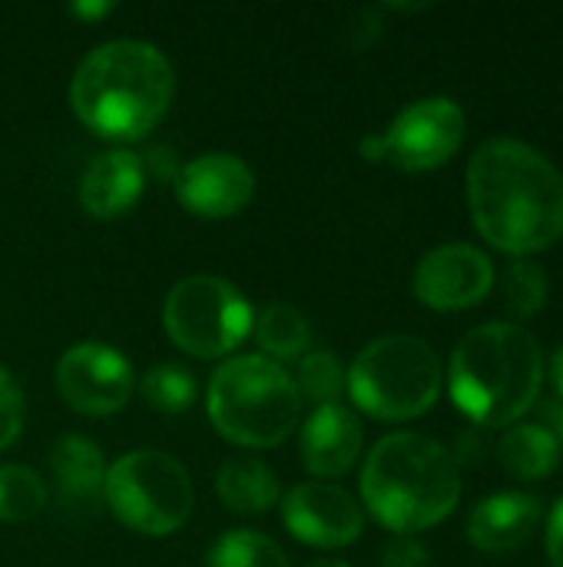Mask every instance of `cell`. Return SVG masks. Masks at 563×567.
Here are the masks:
<instances>
[{
    "label": "cell",
    "instance_id": "8",
    "mask_svg": "<svg viewBox=\"0 0 563 567\" xmlns=\"http://www.w3.org/2000/svg\"><path fill=\"white\" fill-rule=\"evenodd\" d=\"M249 299L219 276L179 279L163 302V329L196 359H226L252 332Z\"/></svg>",
    "mask_w": 563,
    "mask_h": 567
},
{
    "label": "cell",
    "instance_id": "14",
    "mask_svg": "<svg viewBox=\"0 0 563 567\" xmlns=\"http://www.w3.org/2000/svg\"><path fill=\"white\" fill-rule=\"evenodd\" d=\"M362 445H365V429L358 415L348 412L345 405L312 409L299 435L302 462L319 482L342 478L345 472H352V465L362 455Z\"/></svg>",
    "mask_w": 563,
    "mask_h": 567
},
{
    "label": "cell",
    "instance_id": "32",
    "mask_svg": "<svg viewBox=\"0 0 563 567\" xmlns=\"http://www.w3.org/2000/svg\"><path fill=\"white\" fill-rule=\"evenodd\" d=\"M551 379H554V389H557V399L563 402V346L554 352L551 359Z\"/></svg>",
    "mask_w": 563,
    "mask_h": 567
},
{
    "label": "cell",
    "instance_id": "20",
    "mask_svg": "<svg viewBox=\"0 0 563 567\" xmlns=\"http://www.w3.org/2000/svg\"><path fill=\"white\" fill-rule=\"evenodd\" d=\"M252 332L259 349L265 352V359L272 362H285V359H302L312 346V326L309 319L292 309V306H265L256 319H252Z\"/></svg>",
    "mask_w": 563,
    "mask_h": 567
},
{
    "label": "cell",
    "instance_id": "4",
    "mask_svg": "<svg viewBox=\"0 0 563 567\" xmlns=\"http://www.w3.org/2000/svg\"><path fill=\"white\" fill-rule=\"evenodd\" d=\"M544 385V352L531 332L514 322L471 329L448 369L455 405L484 429L514 425L534 409Z\"/></svg>",
    "mask_w": 563,
    "mask_h": 567
},
{
    "label": "cell",
    "instance_id": "23",
    "mask_svg": "<svg viewBox=\"0 0 563 567\" xmlns=\"http://www.w3.org/2000/svg\"><path fill=\"white\" fill-rule=\"evenodd\" d=\"M139 395L149 409L176 415L196 402V379L189 375V369H183L176 362H159V365L143 372Z\"/></svg>",
    "mask_w": 563,
    "mask_h": 567
},
{
    "label": "cell",
    "instance_id": "15",
    "mask_svg": "<svg viewBox=\"0 0 563 567\" xmlns=\"http://www.w3.org/2000/svg\"><path fill=\"white\" fill-rule=\"evenodd\" d=\"M146 186V163L129 150H106L80 176V206L93 219L126 216Z\"/></svg>",
    "mask_w": 563,
    "mask_h": 567
},
{
    "label": "cell",
    "instance_id": "22",
    "mask_svg": "<svg viewBox=\"0 0 563 567\" xmlns=\"http://www.w3.org/2000/svg\"><path fill=\"white\" fill-rule=\"evenodd\" d=\"M46 508V482L23 465H0V522L20 525Z\"/></svg>",
    "mask_w": 563,
    "mask_h": 567
},
{
    "label": "cell",
    "instance_id": "25",
    "mask_svg": "<svg viewBox=\"0 0 563 567\" xmlns=\"http://www.w3.org/2000/svg\"><path fill=\"white\" fill-rule=\"evenodd\" d=\"M551 299L548 272L534 259H514L504 272V302L514 319H534Z\"/></svg>",
    "mask_w": 563,
    "mask_h": 567
},
{
    "label": "cell",
    "instance_id": "24",
    "mask_svg": "<svg viewBox=\"0 0 563 567\" xmlns=\"http://www.w3.org/2000/svg\"><path fill=\"white\" fill-rule=\"evenodd\" d=\"M209 567H289V558L259 532H226L209 551Z\"/></svg>",
    "mask_w": 563,
    "mask_h": 567
},
{
    "label": "cell",
    "instance_id": "30",
    "mask_svg": "<svg viewBox=\"0 0 563 567\" xmlns=\"http://www.w3.org/2000/svg\"><path fill=\"white\" fill-rule=\"evenodd\" d=\"M70 13H73V17H80V20H96V17L113 13V3H73V7H70Z\"/></svg>",
    "mask_w": 563,
    "mask_h": 567
},
{
    "label": "cell",
    "instance_id": "19",
    "mask_svg": "<svg viewBox=\"0 0 563 567\" xmlns=\"http://www.w3.org/2000/svg\"><path fill=\"white\" fill-rule=\"evenodd\" d=\"M498 458L511 478L541 482L557 472L563 452L548 429H541L538 422H521V425H511L504 439L498 442Z\"/></svg>",
    "mask_w": 563,
    "mask_h": 567
},
{
    "label": "cell",
    "instance_id": "29",
    "mask_svg": "<svg viewBox=\"0 0 563 567\" xmlns=\"http://www.w3.org/2000/svg\"><path fill=\"white\" fill-rule=\"evenodd\" d=\"M548 558L554 567H563V498L548 518Z\"/></svg>",
    "mask_w": 563,
    "mask_h": 567
},
{
    "label": "cell",
    "instance_id": "28",
    "mask_svg": "<svg viewBox=\"0 0 563 567\" xmlns=\"http://www.w3.org/2000/svg\"><path fill=\"white\" fill-rule=\"evenodd\" d=\"M534 409H538V425L551 432V439L563 452V402L561 399H538Z\"/></svg>",
    "mask_w": 563,
    "mask_h": 567
},
{
    "label": "cell",
    "instance_id": "13",
    "mask_svg": "<svg viewBox=\"0 0 563 567\" xmlns=\"http://www.w3.org/2000/svg\"><path fill=\"white\" fill-rule=\"evenodd\" d=\"M176 199L199 219H229L242 213L256 193L252 169L232 153H202L179 166Z\"/></svg>",
    "mask_w": 563,
    "mask_h": 567
},
{
    "label": "cell",
    "instance_id": "1",
    "mask_svg": "<svg viewBox=\"0 0 563 567\" xmlns=\"http://www.w3.org/2000/svg\"><path fill=\"white\" fill-rule=\"evenodd\" d=\"M465 179L471 219L494 249L528 259L563 239V176L534 146L514 136L488 140Z\"/></svg>",
    "mask_w": 563,
    "mask_h": 567
},
{
    "label": "cell",
    "instance_id": "7",
    "mask_svg": "<svg viewBox=\"0 0 563 567\" xmlns=\"http://www.w3.org/2000/svg\"><path fill=\"white\" fill-rule=\"evenodd\" d=\"M103 498L126 528L149 538L179 532L192 515L189 472L173 455L156 449L116 458L106 468Z\"/></svg>",
    "mask_w": 563,
    "mask_h": 567
},
{
    "label": "cell",
    "instance_id": "9",
    "mask_svg": "<svg viewBox=\"0 0 563 567\" xmlns=\"http://www.w3.org/2000/svg\"><path fill=\"white\" fill-rule=\"evenodd\" d=\"M468 120L448 96H425L408 103L382 133L385 159L408 173L445 166L465 143Z\"/></svg>",
    "mask_w": 563,
    "mask_h": 567
},
{
    "label": "cell",
    "instance_id": "33",
    "mask_svg": "<svg viewBox=\"0 0 563 567\" xmlns=\"http://www.w3.org/2000/svg\"><path fill=\"white\" fill-rule=\"evenodd\" d=\"M309 567H348L345 561H338V558H319V561H312Z\"/></svg>",
    "mask_w": 563,
    "mask_h": 567
},
{
    "label": "cell",
    "instance_id": "16",
    "mask_svg": "<svg viewBox=\"0 0 563 567\" xmlns=\"http://www.w3.org/2000/svg\"><path fill=\"white\" fill-rule=\"evenodd\" d=\"M541 525V502L524 492L484 498L468 518V542L484 555H511L531 542Z\"/></svg>",
    "mask_w": 563,
    "mask_h": 567
},
{
    "label": "cell",
    "instance_id": "12",
    "mask_svg": "<svg viewBox=\"0 0 563 567\" xmlns=\"http://www.w3.org/2000/svg\"><path fill=\"white\" fill-rule=\"evenodd\" d=\"M282 522L292 538L312 548H345L365 528L362 505L332 482H302L282 495Z\"/></svg>",
    "mask_w": 563,
    "mask_h": 567
},
{
    "label": "cell",
    "instance_id": "18",
    "mask_svg": "<svg viewBox=\"0 0 563 567\" xmlns=\"http://www.w3.org/2000/svg\"><path fill=\"white\" fill-rule=\"evenodd\" d=\"M216 492L226 508L242 512V515H262L282 502L275 472L252 455L229 458L216 475Z\"/></svg>",
    "mask_w": 563,
    "mask_h": 567
},
{
    "label": "cell",
    "instance_id": "31",
    "mask_svg": "<svg viewBox=\"0 0 563 567\" xmlns=\"http://www.w3.org/2000/svg\"><path fill=\"white\" fill-rule=\"evenodd\" d=\"M362 156H365L368 163H382V159H385V143H382V133H378V136L372 133V136H365V140H362Z\"/></svg>",
    "mask_w": 563,
    "mask_h": 567
},
{
    "label": "cell",
    "instance_id": "3",
    "mask_svg": "<svg viewBox=\"0 0 563 567\" xmlns=\"http://www.w3.org/2000/svg\"><path fill=\"white\" fill-rule=\"evenodd\" d=\"M362 498L375 522L398 538L428 532L445 522L461 498L458 458L428 435H385L365 458Z\"/></svg>",
    "mask_w": 563,
    "mask_h": 567
},
{
    "label": "cell",
    "instance_id": "2",
    "mask_svg": "<svg viewBox=\"0 0 563 567\" xmlns=\"http://www.w3.org/2000/svg\"><path fill=\"white\" fill-rule=\"evenodd\" d=\"M176 73L163 50L143 40H110L73 73L70 106L76 120L106 140H139L169 110Z\"/></svg>",
    "mask_w": 563,
    "mask_h": 567
},
{
    "label": "cell",
    "instance_id": "6",
    "mask_svg": "<svg viewBox=\"0 0 563 567\" xmlns=\"http://www.w3.org/2000/svg\"><path fill=\"white\" fill-rule=\"evenodd\" d=\"M348 395L375 419H418L441 395V359L415 336H382L355 355Z\"/></svg>",
    "mask_w": 563,
    "mask_h": 567
},
{
    "label": "cell",
    "instance_id": "10",
    "mask_svg": "<svg viewBox=\"0 0 563 567\" xmlns=\"http://www.w3.org/2000/svg\"><path fill=\"white\" fill-rule=\"evenodd\" d=\"M129 362L103 342H76L56 362V392L80 415H113L133 395Z\"/></svg>",
    "mask_w": 563,
    "mask_h": 567
},
{
    "label": "cell",
    "instance_id": "17",
    "mask_svg": "<svg viewBox=\"0 0 563 567\" xmlns=\"http://www.w3.org/2000/svg\"><path fill=\"white\" fill-rule=\"evenodd\" d=\"M50 472L66 502H93L103 492L106 462H103V452L96 449V442H90L83 435H63L53 442Z\"/></svg>",
    "mask_w": 563,
    "mask_h": 567
},
{
    "label": "cell",
    "instance_id": "26",
    "mask_svg": "<svg viewBox=\"0 0 563 567\" xmlns=\"http://www.w3.org/2000/svg\"><path fill=\"white\" fill-rule=\"evenodd\" d=\"M23 429V395L7 369H0V452L17 442Z\"/></svg>",
    "mask_w": 563,
    "mask_h": 567
},
{
    "label": "cell",
    "instance_id": "5",
    "mask_svg": "<svg viewBox=\"0 0 563 567\" xmlns=\"http://www.w3.org/2000/svg\"><path fill=\"white\" fill-rule=\"evenodd\" d=\"M216 432L242 449L282 445L302 415L292 375L265 355H236L222 362L206 395Z\"/></svg>",
    "mask_w": 563,
    "mask_h": 567
},
{
    "label": "cell",
    "instance_id": "27",
    "mask_svg": "<svg viewBox=\"0 0 563 567\" xmlns=\"http://www.w3.org/2000/svg\"><path fill=\"white\" fill-rule=\"evenodd\" d=\"M382 567H431L428 548L415 538H395L385 555H382Z\"/></svg>",
    "mask_w": 563,
    "mask_h": 567
},
{
    "label": "cell",
    "instance_id": "21",
    "mask_svg": "<svg viewBox=\"0 0 563 567\" xmlns=\"http://www.w3.org/2000/svg\"><path fill=\"white\" fill-rule=\"evenodd\" d=\"M292 382L302 402H309L312 409H325V405H338V399L345 395L348 369L332 352H305Z\"/></svg>",
    "mask_w": 563,
    "mask_h": 567
},
{
    "label": "cell",
    "instance_id": "11",
    "mask_svg": "<svg viewBox=\"0 0 563 567\" xmlns=\"http://www.w3.org/2000/svg\"><path fill=\"white\" fill-rule=\"evenodd\" d=\"M415 296L435 312H461L488 299L494 286L491 259L468 243H445L431 249L415 269Z\"/></svg>",
    "mask_w": 563,
    "mask_h": 567
}]
</instances>
